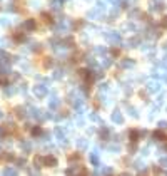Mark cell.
I'll list each match as a JSON object with an SVG mask.
<instances>
[{
	"instance_id": "obj_5",
	"label": "cell",
	"mask_w": 167,
	"mask_h": 176,
	"mask_svg": "<svg viewBox=\"0 0 167 176\" xmlns=\"http://www.w3.org/2000/svg\"><path fill=\"white\" fill-rule=\"evenodd\" d=\"M20 146H22V149H24V153H30V149H32V144L28 141H22L20 142Z\"/></svg>"
},
{
	"instance_id": "obj_17",
	"label": "cell",
	"mask_w": 167,
	"mask_h": 176,
	"mask_svg": "<svg viewBox=\"0 0 167 176\" xmlns=\"http://www.w3.org/2000/svg\"><path fill=\"white\" fill-rule=\"evenodd\" d=\"M2 116H3V112H2V111H0V117H2Z\"/></svg>"
},
{
	"instance_id": "obj_4",
	"label": "cell",
	"mask_w": 167,
	"mask_h": 176,
	"mask_svg": "<svg viewBox=\"0 0 167 176\" xmlns=\"http://www.w3.org/2000/svg\"><path fill=\"white\" fill-rule=\"evenodd\" d=\"M110 117H112V121H114V122H117V124H120V122H122V116H120L119 111L112 112V116H110Z\"/></svg>"
},
{
	"instance_id": "obj_3",
	"label": "cell",
	"mask_w": 167,
	"mask_h": 176,
	"mask_svg": "<svg viewBox=\"0 0 167 176\" xmlns=\"http://www.w3.org/2000/svg\"><path fill=\"white\" fill-rule=\"evenodd\" d=\"M44 164L45 166H55L57 164V159L53 156H44Z\"/></svg>"
},
{
	"instance_id": "obj_2",
	"label": "cell",
	"mask_w": 167,
	"mask_h": 176,
	"mask_svg": "<svg viewBox=\"0 0 167 176\" xmlns=\"http://www.w3.org/2000/svg\"><path fill=\"white\" fill-rule=\"evenodd\" d=\"M35 27H37V24H35L33 19H28V20L24 22V29H25V30H33Z\"/></svg>"
},
{
	"instance_id": "obj_13",
	"label": "cell",
	"mask_w": 167,
	"mask_h": 176,
	"mask_svg": "<svg viewBox=\"0 0 167 176\" xmlns=\"http://www.w3.org/2000/svg\"><path fill=\"white\" fill-rule=\"evenodd\" d=\"M32 134H33V136H39V134H42V129H40L39 126H37V128H33V129H32Z\"/></svg>"
},
{
	"instance_id": "obj_9",
	"label": "cell",
	"mask_w": 167,
	"mask_h": 176,
	"mask_svg": "<svg viewBox=\"0 0 167 176\" xmlns=\"http://www.w3.org/2000/svg\"><path fill=\"white\" fill-rule=\"evenodd\" d=\"M8 24H10V19H7V17H2V19H0V25H2V27H7Z\"/></svg>"
},
{
	"instance_id": "obj_12",
	"label": "cell",
	"mask_w": 167,
	"mask_h": 176,
	"mask_svg": "<svg viewBox=\"0 0 167 176\" xmlns=\"http://www.w3.org/2000/svg\"><path fill=\"white\" fill-rule=\"evenodd\" d=\"M77 144H79L80 148H87V141H85V138H82V139H79V141H77Z\"/></svg>"
},
{
	"instance_id": "obj_18",
	"label": "cell",
	"mask_w": 167,
	"mask_h": 176,
	"mask_svg": "<svg viewBox=\"0 0 167 176\" xmlns=\"http://www.w3.org/2000/svg\"><path fill=\"white\" fill-rule=\"evenodd\" d=\"M0 84H2V81H0Z\"/></svg>"
},
{
	"instance_id": "obj_11",
	"label": "cell",
	"mask_w": 167,
	"mask_h": 176,
	"mask_svg": "<svg viewBox=\"0 0 167 176\" xmlns=\"http://www.w3.org/2000/svg\"><path fill=\"white\" fill-rule=\"evenodd\" d=\"M3 175H17V171L12 169V168H5L3 169Z\"/></svg>"
},
{
	"instance_id": "obj_15",
	"label": "cell",
	"mask_w": 167,
	"mask_h": 176,
	"mask_svg": "<svg viewBox=\"0 0 167 176\" xmlns=\"http://www.w3.org/2000/svg\"><path fill=\"white\" fill-rule=\"evenodd\" d=\"M62 71H55V74H53V77H55V79H60V77H62Z\"/></svg>"
},
{
	"instance_id": "obj_16",
	"label": "cell",
	"mask_w": 167,
	"mask_h": 176,
	"mask_svg": "<svg viewBox=\"0 0 167 176\" xmlns=\"http://www.w3.org/2000/svg\"><path fill=\"white\" fill-rule=\"evenodd\" d=\"M159 126H160V128H167V122L162 121V122H159Z\"/></svg>"
},
{
	"instance_id": "obj_14",
	"label": "cell",
	"mask_w": 167,
	"mask_h": 176,
	"mask_svg": "<svg viewBox=\"0 0 167 176\" xmlns=\"http://www.w3.org/2000/svg\"><path fill=\"white\" fill-rule=\"evenodd\" d=\"M17 166H19V168H24V166H25V159H22V158H20V159H17Z\"/></svg>"
},
{
	"instance_id": "obj_6",
	"label": "cell",
	"mask_w": 167,
	"mask_h": 176,
	"mask_svg": "<svg viewBox=\"0 0 167 176\" xmlns=\"http://www.w3.org/2000/svg\"><path fill=\"white\" fill-rule=\"evenodd\" d=\"M15 91H17V89L13 87V86L8 87V84H5V96H13L15 94Z\"/></svg>"
},
{
	"instance_id": "obj_8",
	"label": "cell",
	"mask_w": 167,
	"mask_h": 176,
	"mask_svg": "<svg viewBox=\"0 0 167 176\" xmlns=\"http://www.w3.org/2000/svg\"><path fill=\"white\" fill-rule=\"evenodd\" d=\"M59 104H60V101H59V99H52L49 106H50V109H57V108H59Z\"/></svg>"
},
{
	"instance_id": "obj_7",
	"label": "cell",
	"mask_w": 167,
	"mask_h": 176,
	"mask_svg": "<svg viewBox=\"0 0 167 176\" xmlns=\"http://www.w3.org/2000/svg\"><path fill=\"white\" fill-rule=\"evenodd\" d=\"M15 112H17V117H20V119H24L27 116V112H25V109L24 108H17L15 109Z\"/></svg>"
},
{
	"instance_id": "obj_1",
	"label": "cell",
	"mask_w": 167,
	"mask_h": 176,
	"mask_svg": "<svg viewBox=\"0 0 167 176\" xmlns=\"http://www.w3.org/2000/svg\"><path fill=\"white\" fill-rule=\"evenodd\" d=\"M33 94L37 96V97H45L47 96V86H44V84H37V86L33 87Z\"/></svg>"
},
{
	"instance_id": "obj_10",
	"label": "cell",
	"mask_w": 167,
	"mask_h": 176,
	"mask_svg": "<svg viewBox=\"0 0 167 176\" xmlns=\"http://www.w3.org/2000/svg\"><path fill=\"white\" fill-rule=\"evenodd\" d=\"M120 66H122V67H130V66H134V61H122Z\"/></svg>"
}]
</instances>
